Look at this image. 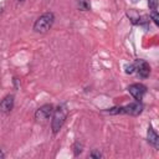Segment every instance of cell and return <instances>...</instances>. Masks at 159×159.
Segmentation results:
<instances>
[{
	"instance_id": "6da1fadb",
	"label": "cell",
	"mask_w": 159,
	"mask_h": 159,
	"mask_svg": "<svg viewBox=\"0 0 159 159\" xmlns=\"http://www.w3.org/2000/svg\"><path fill=\"white\" fill-rule=\"evenodd\" d=\"M55 22V15L52 12H45L34 24V31L37 34H45L47 32Z\"/></svg>"
},
{
	"instance_id": "7a4b0ae2",
	"label": "cell",
	"mask_w": 159,
	"mask_h": 159,
	"mask_svg": "<svg viewBox=\"0 0 159 159\" xmlns=\"http://www.w3.org/2000/svg\"><path fill=\"white\" fill-rule=\"evenodd\" d=\"M67 117V109L65 104L58 106L56 109H53L52 113V120H51V128H52V133L56 134L63 125L65 120Z\"/></svg>"
},
{
	"instance_id": "3957f363",
	"label": "cell",
	"mask_w": 159,
	"mask_h": 159,
	"mask_svg": "<svg viewBox=\"0 0 159 159\" xmlns=\"http://www.w3.org/2000/svg\"><path fill=\"white\" fill-rule=\"evenodd\" d=\"M53 113V106L52 104H43L35 112V119L37 122H46Z\"/></svg>"
},
{
	"instance_id": "277c9868",
	"label": "cell",
	"mask_w": 159,
	"mask_h": 159,
	"mask_svg": "<svg viewBox=\"0 0 159 159\" xmlns=\"http://www.w3.org/2000/svg\"><path fill=\"white\" fill-rule=\"evenodd\" d=\"M128 91H129V93L132 94V97L135 101L140 102L143 99L144 94L147 93V87L144 84H142V83H133V84H130L128 87Z\"/></svg>"
},
{
	"instance_id": "5b68a950",
	"label": "cell",
	"mask_w": 159,
	"mask_h": 159,
	"mask_svg": "<svg viewBox=\"0 0 159 159\" xmlns=\"http://www.w3.org/2000/svg\"><path fill=\"white\" fill-rule=\"evenodd\" d=\"M143 104L137 101V102H133V103H129L127 106H122V113H125V114H130V116H139L142 112H143Z\"/></svg>"
},
{
	"instance_id": "8992f818",
	"label": "cell",
	"mask_w": 159,
	"mask_h": 159,
	"mask_svg": "<svg viewBox=\"0 0 159 159\" xmlns=\"http://www.w3.org/2000/svg\"><path fill=\"white\" fill-rule=\"evenodd\" d=\"M134 66H135V71L138 72V76H139L140 78H147V77L149 76V73H150V67H149V65H148L145 61H143V60H137V61L134 62Z\"/></svg>"
},
{
	"instance_id": "52a82bcc",
	"label": "cell",
	"mask_w": 159,
	"mask_h": 159,
	"mask_svg": "<svg viewBox=\"0 0 159 159\" xmlns=\"http://www.w3.org/2000/svg\"><path fill=\"white\" fill-rule=\"evenodd\" d=\"M12 108H14V96L12 94H7L0 102V112L9 113V112H11Z\"/></svg>"
},
{
	"instance_id": "ba28073f",
	"label": "cell",
	"mask_w": 159,
	"mask_h": 159,
	"mask_svg": "<svg viewBox=\"0 0 159 159\" xmlns=\"http://www.w3.org/2000/svg\"><path fill=\"white\" fill-rule=\"evenodd\" d=\"M147 139H148V143H149L150 145H153L155 149L159 148V135H158V133L155 132V129H154L152 125L148 127Z\"/></svg>"
},
{
	"instance_id": "9c48e42d",
	"label": "cell",
	"mask_w": 159,
	"mask_h": 159,
	"mask_svg": "<svg viewBox=\"0 0 159 159\" xmlns=\"http://www.w3.org/2000/svg\"><path fill=\"white\" fill-rule=\"evenodd\" d=\"M127 16H128L129 20L132 21V24H134V25H139L140 15L138 14L137 10H134V9H129V10H127Z\"/></svg>"
},
{
	"instance_id": "30bf717a",
	"label": "cell",
	"mask_w": 159,
	"mask_h": 159,
	"mask_svg": "<svg viewBox=\"0 0 159 159\" xmlns=\"http://www.w3.org/2000/svg\"><path fill=\"white\" fill-rule=\"evenodd\" d=\"M77 6L81 11H88L91 9L89 0H77Z\"/></svg>"
},
{
	"instance_id": "8fae6325",
	"label": "cell",
	"mask_w": 159,
	"mask_h": 159,
	"mask_svg": "<svg viewBox=\"0 0 159 159\" xmlns=\"http://www.w3.org/2000/svg\"><path fill=\"white\" fill-rule=\"evenodd\" d=\"M150 17H152V20L154 21L155 25H159V15H158V11H157V10H152Z\"/></svg>"
},
{
	"instance_id": "7c38bea8",
	"label": "cell",
	"mask_w": 159,
	"mask_h": 159,
	"mask_svg": "<svg viewBox=\"0 0 159 159\" xmlns=\"http://www.w3.org/2000/svg\"><path fill=\"white\" fill-rule=\"evenodd\" d=\"M124 68H125V73H128V75H132L133 72H135V66H134V62H133V63H130V65H127Z\"/></svg>"
},
{
	"instance_id": "4fadbf2b",
	"label": "cell",
	"mask_w": 159,
	"mask_h": 159,
	"mask_svg": "<svg viewBox=\"0 0 159 159\" xmlns=\"http://www.w3.org/2000/svg\"><path fill=\"white\" fill-rule=\"evenodd\" d=\"M81 152H82V144H80L78 142L75 143V145H73V153H75V155L81 154Z\"/></svg>"
},
{
	"instance_id": "5bb4252c",
	"label": "cell",
	"mask_w": 159,
	"mask_h": 159,
	"mask_svg": "<svg viewBox=\"0 0 159 159\" xmlns=\"http://www.w3.org/2000/svg\"><path fill=\"white\" fill-rule=\"evenodd\" d=\"M89 157L91 158H94V159H99V158H102V153L99 152V150H92L91 153H89Z\"/></svg>"
},
{
	"instance_id": "9a60e30c",
	"label": "cell",
	"mask_w": 159,
	"mask_h": 159,
	"mask_svg": "<svg viewBox=\"0 0 159 159\" xmlns=\"http://www.w3.org/2000/svg\"><path fill=\"white\" fill-rule=\"evenodd\" d=\"M148 5L150 10H157L158 7V0H148Z\"/></svg>"
},
{
	"instance_id": "2e32d148",
	"label": "cell",
	"mask_w": 159,
	"mask_h": 159,
	"mask_svg": "<svg viewBox=\"0 0 159 159\" xmlns=\"http://www.w3.org/2000/svg\"><path fill=\"white\" fill-rule=\"evenodd\" d=\"M2 158H5V154L2 153V150L0 149V159H2Z\"/></svg>"
},
{
	"instance_id": "e0dca14e",
	"label": "cell",
	"mask_w": 159,
	"mask_h": 159,
	"mask_svg": "<svg viewBox=\"0 0 159 159\" xmlns=\"http://www.w3.org/2000/svg\"><path fill=\"white\" fill-rule=\"evenodd\" d=\"M130 1H132V2H133V4H137V2H138V1H139V0H130Z\"/></svg>"
}]
</instances>
